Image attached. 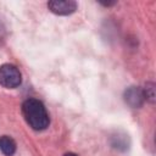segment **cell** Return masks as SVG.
<instances>
[{"label": "cell", "mask_w": 156, "mask_h": 156, "mask_svg": "<svg viewBox=\"0 0 156 156\" xmlns=\"http://www.w3.org/2000/svg\"><path fill=\"white\" fill-rule=\"evenodd\" d=\"M22 115L27 124L34 130H44L49 127V113L44 104L37 99H28L23 102Z\"/></svg>", "instance_id": "cell-1"}, {"label": "cell", "mask_w": 156, "mask_h": 156, "mask_svg": "<svg viewBox=\"0 0 156 156\" xmlns=\"http://www.w3.org/2000/svg\"><path fill=\"white\" fill-rule=\"evenodd\" d=\"M22 82V76L20 69L10 63L0 66V85L6 89H15Z\"/></svg>", "instance_id": "cell-2"}, {"label": "cell", "mask_w": 156, "mask_h": 156, "mask_svg": "<svg viewBox=\"0 0 156 156\" xmlns=\"http://www.w3.org/2000/svg\"><path fill=\"white\" fill-rule=\"evenodd\" d=\"M48 7L52 13L66 16L77 10V2L72 0H52L48 2Z\"/></svg>", "instance_id": "cell-3"}, {"label": "cell", "mask_w": 156, "mask_h": 156, "mask_svg": "<svg viewBox=\"0 0 156 156\" xmlns=\"http://www.w3.org/2000/svg\"><path fill=\"white\" fill-rule=\"evenodd\" d=\"M124 101L133 108H139L141 107V105L145 101L144 98V93L143 89L139 87H129L126 91H124Z\"/></svg>", "instance_id": "cell-4"}, {"label": "cell", "mask_w": 156, "mask_h": 156, "mask_svg": "<svg viewBox=\"0 0 156 156\" xmlns=\"http://www.w3.org/2000/svg\"><path fill=\"white\" fill-rule=\"evenodd\" d=\"M0 151L6 156H12L16 152V143L9 135L0 136Z\"/></svg>", "instance_id": "cell-5"}, {"label": "cell", "mask_w": 156, "mask_h": 156, "mask_svg": "<svg viewBox=\"0 0 156 156\" xmlns=\"http://www.w3.org/2000/svg\"><path fill=\"white\" fill-rule=\"evenodd\" d=\"M143 93H144V98L145 100L150 101L151 104L155 102V84L149 82L145 84V88L143 89Z\"/></svg>", "instance_id": "cell-6"}, {"label": "cell", "mask_w": 156, "mask_h": 156, "mask_svg": "<svg viewBox=\"0 0 156 156\" xmlns=\"http://www.w3.org/2000/svg\"><path fill=\"white\" fill-rule=\"evenodd\" d=\"M2 33H4V27H2L1 23H0V38L2 37Z\"/></svg>", "instance_id": "cell-7"}, {"label": "cell", "mask_w": 156, "mask_h": 156, "mask_svg": "<svg viewBox=\"0 0 156 156\" xmlns=\"http://www.w3.org/2000/svg\"><path fill=\"white\" fill-rule=\"evenodd\" d=\"M63 156H77L76 154H73V152H67V154H65Z\"/></svg>", "instance_id": "cell-8"}]
</instances>
